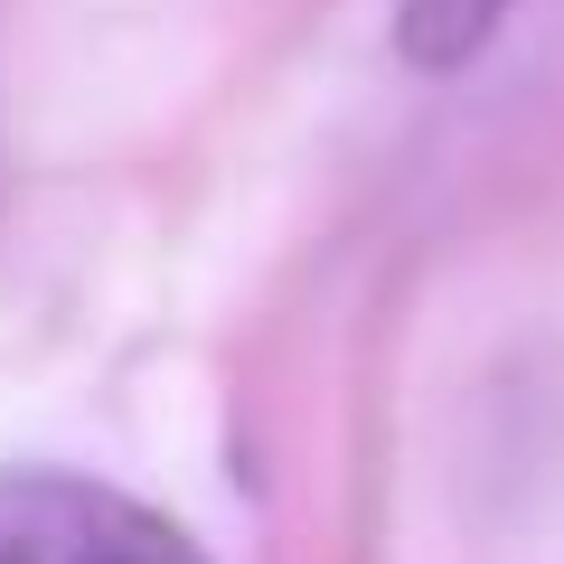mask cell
<instances>
[{"label":"cell","mask_w":564,"mask_h":564,"mask_svg":"<svg viewBox=\"0 0 564 564\" xmlns=\"http://www.w3.org/2000/svg\"><path fill=\"white\" fill-rule=\"evenodd\" d=\"M499 20H508V0H395V47L423 76H452L499 39Z\"/></svg>","instance_id":"7a4b0ae2"},{"label":"cell","mask_w":564,"mask_h":564,"mask_svg":"<svg viewBox=\"0 0 564 564\" xmlns=\"http://www.w3.org/2000/svg\"><path fill=\"white\" fill-rule=\"evenodd\" d=\"M0 564H217L180 518L57 462L0 470Z\"/></svg>","instance_id":"6da1fadb"}]
</instances>
